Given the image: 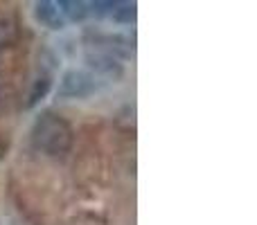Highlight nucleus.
<instances>
[{"label": "nucleus", "mask_w": 257, "mask_h": 225, "mask_svg": "<svg viewBox=\"0 0 257 225\" xmlns=\"http://www.w3.org/2000/svg\"><path fill=\"white\" fill-rule=\"evenodd\" d=\"M34 142L50 155L66 153L72 144V131L66 119L54 113H45L34 126Z\"/></svg>", "instance_id": "nucleus-1"}, {"label": "nucleus", "mask_w": 257, "mask_h": 225, "mask_svg": "<svg viewBox=\"0 0 257 225\" xmlns=\"http://www.w3.org/2000/svg\"><path fill=\"white\" fill-rule=\"evenodd\" d=\"M90 90H93V81L84 72H70V75H66L63 86H61V95H68V97H84Z\"/></svg>", "instance_id": "nucleus-2"}, {"label": "nucleus", "mask_w": 257, "mask_h": 225, "mask_svg": "<svg viewBox=\"0 0 257 225\" xmlns=\"http://www.w3.org/2000/svg\"><path fill=\"white\" fill-rule=\"evenodd\" d=\"M36 14H39V18L45 23V25L54 27V30L63 27V18H61V9H59V5H54V3H39V5H36Z\"/></svg>", "instance_id": "nucleus-3"}, {"label": "nucleus", "mask_w": 257, "mask_h": 225, "mask_svg": "<svg viewBox=\"0 0 257 225\" xmlns=\"http://www.w3.org/2000/svg\"><path fill=\"white\" fill-rule=\"evenodd\" d=\"M59 7H63L61 14H66V16L72 18V21H81V18L88 14L86 5L84 3H75V0H63V3H59Z\"/></svg>", "instance_id": "nucleus-4"}, {"label": "nucleus", "mask_w": 257, "mask_h": 225, "mask_svg": "<svg viewBox=\"0 0 257 225\" xmlns=\"http://www.w3.org/2000/svg\"><path fill=\"white\" fill-rule=\"evenodd\" d=\"M111 16L117 18V21H124V23L133 21V18H136V5H131V3H113Z\"/></svg>", "instance_id": "nucleus-5"}, {"label": "nucleus", "mask_w": 257, "mask_h": 225, "mask_svg": "<svg viewBox=\"0 0 257 225\" xmlns=\"http://www.w3.org/2000/svg\"><path fill=\"white\" fill-rule=\"evenodd\" d=\"M48 88H50V81L48 79H39V81H36L34 93L30 95V106H34V104L39 102V97H43V95L48 93Z\"/></svg>", "instance_id": "nucleus-6"}]
</instances>
